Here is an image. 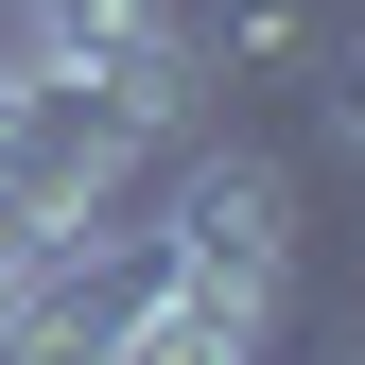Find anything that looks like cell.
Wrapping results in <instances>:
<instances>
[{"mask_svg":"<svg viewBox=\"0 0 365 365\" xmlns=\"http://www.w3.org/2000/svg\"><path fill=\"white\" fill-rule=\"evenodd\" d=\"M140 244L174 261V279H209V296H261V313H279V279H296V174L261 157V140H174L157 209H140Z\"/></svg>","mask_w":365,"mask_h":365,"instance_id":"cell-1","label":"cell"},{"mask_svg":"<svg viewBox=\"0 0 365 365\" xmlns=\"http://www.w3.org/2000/svg\"><path fill=\"white\" fill-rule=\"evenodd\" d=\"M18 105H35V53H18V35H0V140H18Z\"/></svg>","mask_w":365,"mask_h":365,"instance_id":"cell-2","label":"cell"}]
</instances>
